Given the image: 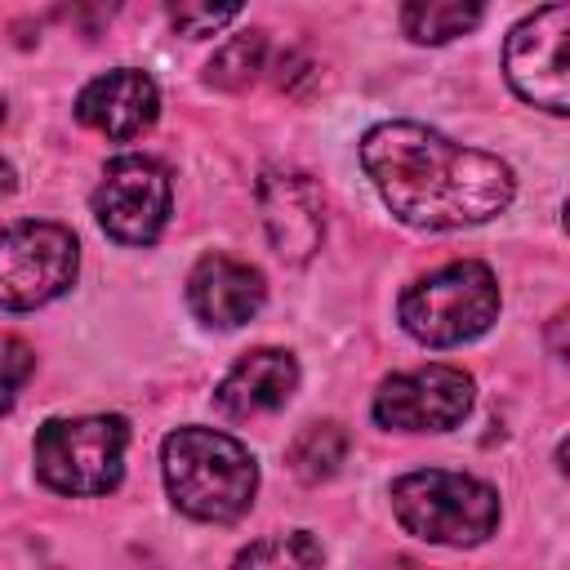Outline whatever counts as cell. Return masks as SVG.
Returning a JSON list of instances; mask_svg holds the SVG:
<instances>
[{
	"instance_id": "1",
	"label": "cell",
	"mask_w": 570,
	"mask_h": 570,
	"mask_svg": "<svg viewBox=\"0 0 570 570\" xmlns=\"http://www.w3.org/2000/svg\"><path fill=\"white\" fill-rule=\"evenodd\" d=\"M361 165L383 205L401 223L428 232L485 223L512 200V169L499 156L450 142L414 120L374 125L361 138Z\"/></svg>"
},
{
	"instance_id": "2",
	"label": "cell",
	"mask_w": 570,
	"mask_h": 570,
	"mask_svg": "<svg viewBox=\"0 0 570 570\" xmlns=\"http://www.w3.org/2000/svg\"><path fill=\"white\" fill-rule=\"evenodd\" d=\"M165 485L178 512L196 521H236L249 512L258 490V463L254 454L214 428H178L160 445Z\"/></svg>"
},
{
	"instance_id": "3",
	"label": "cell",
	"mask_w": 570,
	"mask_h": 570,
	"mask_svg": "<svg viewBox=\"0 0 570 570\" xmlns=\"http://www.w3.org/2000/svg\"><path fill=\"white\" fill-rule=\"evenodd\" d=\"M392 512L414 539L472 548L494 534L499 494L476 476L445 472V468H419L392 481Z\"/></svg>"
},
{
	"instance_id": "4",
	"label": "cell",
	"mask_w": 570,
	"mask_h": 570,
	"mask_svg": "<svg viewBox=\"0 0 570 570\" xmlns=\"http://www.w3.org/2000/svg\"><path fill=\"white\" fill-rule=\"evenodd\" d=\"M499 316V281L485 263L459 258L401 294V325L428 347H454L485 334Z\"/></svg>"
},
{
	"instance_id": "5",
	"label": "cell",
	"mask_w": 570,
	"mask_h": 570,
	"mask_svg": "<svg viewBox=\"0 0 570 570\" xmlns=\"http://www.w3.org/2000/svg\"><path fill=\"white\" fill-rule=\"evenodd\" d=\"M129 423L120 414L49 419L36 432V472L58 494H107L125 472Z\"/></svg>"
},
{
	"instance_id": "6",
	"label": "cell",
	"mask_w": 570,
	"mask_h": 570,
	"mask_svg": "<svg viewBox=\"0 0 570 570\" xmlns=\"http://www.w3.org/2000/svg\"><path fill=\"white\" fill-rule=\"evenodd\" d=\"M80 245L62 223H13L0 232V307L31 312L76 281Z\"/></svg>"
},
{
	"instance_id": "7",
	"label": "cell",
	"mask_w": 570,
	"mask_h": 570,
	"mask_svg": "<svg viewBox=\"0 0 570 570\" xmlns=\"http://www.w3.org/2000/svg\"><path fill=\"white\" fill-rule=\"evenodd\" d=\"M566 36H570V9L561 0H552L539 13H530L525 22H517L503 45V71H508L512 89L552 116H561L570 107Z\"/></svg>"
},
{
	"instance_id": "8",
	"label": "cell",
	"mask_w": 570,
	"mask_h": 570,
	"mask_svg": "<svg viewBox=\"0 0 570 570\" xmlns=\"http://www.w3.org/2000/svg\"><path fill=\"white\" fill-rule=\"evenodd\" d=\"M102 232L120 245H151L169 218V174L151 156H116L94 191Z\"/></svg>"
},
{
	"instance_id": "9",
	"label": "cell",
	"mask_w": 570,
	"mask_h": 570,
	"mask_svg": "<svg viewBox=\"0 0 570 570\" xmlns=\"http://www.w3.org/2000/svg\"><path fill=\"white\" fill-rule=\"evenodd\" d=\"M472 410V379L454 365H423L383 379L374 392V419L396 432H445Z\"/></svg>"
},
{
	"instance_id": "10",
	"label": "cell",
	"mask_w": 570,
	"mask_h": 570,
	"mask_svg": "<svg viewBox=\"0 0 570 570\" xmlns=\"http://www.w3.org/2000/svg\"><path fill=\"white\" fill-rule=\"evenodd\" d=\"M258 209L272 249L285 263H307L325 236V196L298 169H267L258 178Z\"/></svg>"
},
{
	"instance_id": "11",
	"label": "cell",
	"mask_w": 570,
	"mask_h": 570,
	"mask_svg": "<svg viewBox=\"0 0 570 570\" xmlns=\"http://www.w3.org/2000/svg\"><path fill=\"white\" fill-rule=\"evenodd\" d=\"M156 111H160L156 80L138 67H116L89 80L76 98V120L107 138H138L142 129H151Z\"/></svg>"
},
{
	"instance_id": "12",
	"label": "cell",
	"mask_w": 570,
	"mask_h": 570,
	"mask_svg": "<svg viewBox=\"0 0 570 570\" xmlns=\"http://www.w3.org/2000/svg\"><path fill=\"white\" fill-rule=\"evenodd\" d=\"M263 276L249 263H236L227 254H205L187 276V303L205 325L236 330L263 307Z\"/></svg>"
},
{
	"instance_id": "13",
	"label": "cell",
	"mask_w": 570,
	"mask_h": 570,
	"mask_svg": "<svg viewBox=\"0 0 570 570\" xmlns=\"http://www.w3.org/2000/svg\"><path fill=\"white\" fill-rule=\"evenodd\" d=\"M294 387H298L294 356L281 347H258V352H245L227 370V379L214 392V405L227 419H258V414L281 410L294 396Z\"/></svg>"
},
{
	"instance_id": "14",
	"label": "cell",
	"mask_w": 570,
	"mask_h": 570,
	"mask_svg": "<svg viewBox=\"0 0 570 570\" xmlns=\"http://www.w3.org/2000/svg\"><path fill=\"white\" fill-rule=\"evenodd\" d=\"M485 13V0H405L401 27L419 45H445L463 31H472Z\"/></svg>"
},
{
	"instance_id": "15",
	"label": "cell",
	"mask_w": 570,
	"mask_h": 570,
	"mask_svg": "<svg viewBox=\"0 0 570 570\" xmlns=\"http://www.w3.org/2000/svg\"><path fill=\"white\" fill-rule=\"evenodd\" d=\"M343 454H347V432L338 428V423H307L294 441H289V472L298 476V481H307V485H316V481H330L334 472H338V463H343Z\"/></svg>"
},
{
	"instance_id": "16",
	"label": "cell",
	"mask_w": 570,
	"mask_h": 570,
	"mask_svg": "<svg viewBox=\"0 0 570 570\" xmlns=\"http://www.w3.org/2000/svg\"><path fill=\"white\" fill-rule=\"evenodd\" d=\"M263 62H267V40H263V31H240V36H232V40L209 58L205 71H209V85H218V89H245V85L258 80Z\"/></svg>"
},
{
	"instance_id": "17",
	"label": "cell",
	"mask_w": 570,
	"mask_h": 570,
	"mask_svg": "<svg viewBox=\"0 0 570 570\" xmlns=\"http://www.w3.org/2000/svg\"><path fill=\"white\" fill-rule=\"evenodd\" d=\"M321 557H325L321 543H312L303 530H294V534H272L263 543H249L236 557V566H316Z\"/></svg>"
},
{
	"instance_id": "18",
	"label": "cell",
	"mask_w": 570,
	"mask_h": 570,
	"mask_svg": "<svg viewBox=\"0 0 570 570\" xmlns=\"http://www.w3.org/2000/svg\"><path fill=\"white\" fill-rule=\"evenodd\" d=\"M240 4L245 0H165L169 22L183 36H214V31H223L240 13Z\"/></svg>"
},
{
	"instance_id": "19",
	"label": "cell",
	"mask_w": 570,
	"mask_h": 570,
	"mask_svg": "<svg viewBox=\"0 0 570 570\" xmlns=\"http://www.w3.org/2000/svg\"><path fill=\"white\" fill-rule=\"evenodd\" d=\"M31 370H36V352L22 338L0 334V410H9L18 401V392L27 387Z\"/></svg>"
},
{
	"instance_id": "20",
	"label": "cell",
	"mask_w": 570,
	"mask_h": 570,
	"mask_svg": "<svg viewBox=\"0 0 570 570\" xmlns=\"http://www.w3.org/2000/svg\"><path fill=\"white\" fill-rule=\"evenodd\" d=\"M116 9H120V0H62V18L85 36H98L116 18Z\"/></svg>"
},
{
	"instance_id": "21",
	"label": "cell",
	"mask_w": 570,
	"mask_h": 570,
	"mask_svg": "<svg viewBox=\"0 0 570 570\" xmlns=\"http://www.w3.org/2000/svg\"><path fill=\"white\" fill-rule=\"evenodd\" d=\"M4 191H13V165L9 160H0V196Z\"/></svg>"
},
{
	"instance_id": "22",
	"label": "cell",
	"mask_w": 570,
	"mask_h": 570,
	"mask_svg": "<svg viewBox=\"0 0 570 570\" xmlns=\"http://www.w3.org/2000/svg\"><path fill=\"white\" fill-rule=\"evenodd\" d=\"M0 116H4V111H0Z\"/></svg>"
}]
</instances>
